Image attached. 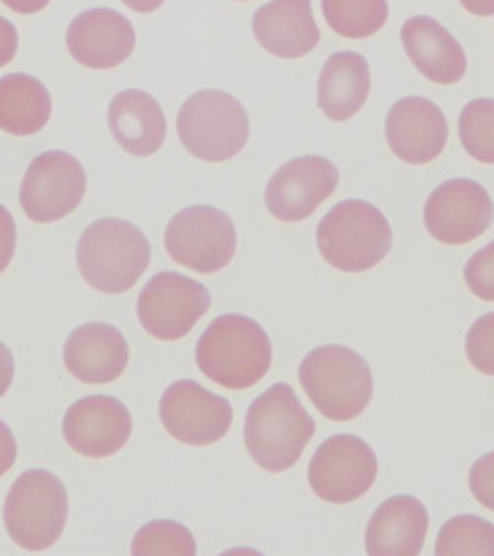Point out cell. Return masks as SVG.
I'll return each mask as SVG.
<instances>
[{
    "mask_svg": "<svg viewBox=\"0 0 494 556\" xmlns=\"http://www.w3.org/2000/svg\"><path fill=\"white\" fill-rule=\"evenodd\" d=\"M87 190L86 170L72 153L48 151L35 157L22 181V208L34 223H54L80 205Z\"/></svg>",
    "mask_w": 494,
    "mask_h": 556,
    "instance_id": "obj_11",
    "label": "cell"
},
{
    "mask_svg": "<svg viewBox=\"0 0 494 556\" xmlns=\"http://www.w3.org/2000/svg\"><path fill=\"white\" fill-rule=\"evenodd\" d=\"M67 519V490L59 477L42 468H30L17 477L4 498L8 535L30 553H41L56 544Z\"/></svg>",
    "mask_w": 494,
    "mask_h": 556,
    "instance_id": "obj_6",
    "label": "cell"
},
{
    "mask_svg": "<svg viewBox=\"0 0 494 556\" xmlns=\"http://www.w3.org/2000/svg\"><path fill=\"white\" fill-rule=\"evenodd\" d=\"M339 178V169L327 157H294L270 177L266 208L279 222H303L334 194Z\"/></svg>",
    "mask_w": 494,
    "mask_h": 556,
    "instance_id": "obj_14",
    "label": "cell"
},
{
    "mask_svg": "<svg viewBox=\"0 0 494 556\" xmlns=\"http://www.w3.org/2000/svg\"><path fill=\"white\" fill-rule=\"evenodd\" d=\"M15 375V361L11 350L0 341V397L11 388Z\"/></svg>",
    "mask_w": 494,
    "mask_h": 556,
    "instance_id": "obj_35",
    "label": "cell"
},
{
    "mask_svg": "<svg viewBox=\"0 0 494 556\" xmlns=\"http://www.w3.org/2000/svg\"><path fill=\"white\" fill-rule=\"evenodd\" d=\"M151 243L139 227L116 217L100 218L83 231L77 266L96 291H129L151 264Z\"/></svg>",
    "mask_w": 494,
    "mask_h": 556,
    "instance_id": "obj_3",
    "label": "cell"
},
{
    "mask_svg": "<svg viewBox=\"0 0 494 556\" xmlns=\"http://www.w3.org/2000/svg\"><path fill=\"white\" fill-rule=\"evenodd\" d=\"M17 445L15 437L3 420H0V477L7 475L15 464Z\"/></svg>",
    "mask_w": 494,
    "mask_h": 556,
    "instance_id": "obj_34",
    "label": "cell"
},
{
    "mask_svg": "<svg viewBox=\"0 0 494 556\" xmlns=\"http://www.w3.org/2000/svg\"><path fill=\"white\" fill-rule=\"evenodd\" d=\"M321 8L330 28L350 39L371 37L389 16L387 0H321Z\"/></svg>",
    "mask_w": 494,
    "mask_h": 556,
    "instance_id": "obj_25",
    "label": "cell"
},
{
    "mask_svg": "<svg viewBox=\"0 0 494 556\" xmlns=\"http://www.w3.org/2000/svg\"><path fill=\"white\" fill-rule=\"evenodd\" d=\"M16 248V225L13 216L0 204V274L11 264Z\"/></svg>",
    "mask_w": 494,
    "mask_h": 556,
    "instance_id": "obj_32",
    "label": "cell"
},
{
    "mask_svg": "<svg viewBox=\"0 0 494 556\" xmlns=\"http://www.w3.org/2000/svg\"><path fill=\"white\" fill-rule=\"evenodd\" d=\"M371 77L365 56L335 52L326 61L318 80V108L332 122L352 119L365 106Z\"/></svg>",
    "mask_w": 494,
    "mask_h": 556,
    "instance_id": "obj_23",
    "label": "cell"
},
{
    "mask_svg": "<svg viewBox=\"0 0 494 556\" xmlns=\"http://www.w3.org/2000/svg\"><path fill=\"white\" fill-rule=\"evenodd\" d=\"M316 433L294 389L277 383L249 406L244 420V444L264 470L278 475L294 467Z\"/></svg>",
    "mask_w": 494,
    "mask_h": 556,
    "instance_id": "obj_1",
    "label": "cell"
},
{
    "mask_svg": "<svg viewBox=\"0 0 494 556\" xmlns=\"http://www.w3.org/2000/svg\"><path fill=\"white\" fill-rule=\"evenodd\" d=\"M466 354L476 370L494 376V313L483 315L470 327Z\"/></svg>",
    "mask_w": 494,
    "mask_h": 556,
    "instance_id": "obj_29",
    "label": "cell"
},
{
    "mask_svg": "<svg viewBox=\"0 0 494 556\" xmlns=\"http://www.w3.org/2000/svg\"><path fill=\"white\" fill-rule=\"evenodd\" d=\"M469 485L476 501L494 511V451L484 454L473 464Z\"/></svg>",
    "mask_w": 494,
    "mask_h": 556,
    "instance_id": "obj_31",
    "label": "cell"
},
{
    "mask_svg": "<svg viewBox=\"0 0 494 556\" xmlns=\"http://www.w3.org/2000/svg\"><path fill=\"white\" fill-rule=\"evenodd\" d=\"M129 409L116 397L87 396L74 402L63 420L67 444L86 458H107L128 444L132 433Z\"/></svg>",
    "mask_w": 494,
    "mask_h": 556,
    "instance_id": "obj_15",
    "label": "cell"
},
{
    "mask_svg": "<svg viewBox=\"0 0 494 556\" xmlns=\"http://www.w3.org/2000/svg\"><path fill=\"white\" fill-rule=\"evenodd\" d=\"M195 362L218 387L246 391L268 375L273 344L255 319L240 314L221 315L200 337Z\"/></svg>",
    "mask_w": 494,
    "mask_h": 556,
    "instance_id": "obj_2",
    "label": "cell"
},
{
    "mask_svg": "<svg viewBox=\"0 0 494 556\" xmlns=\"http://www.w3.org/2000/svg\"><path fill=\"white\" fill-rule=\"evenodd\" d=\"M392 229L373 204L345 200L322 217L317 230L318 251L332 268L347 274L366 273L388 256Z\"/></svg>",
    "mask_w": 494,
    "mask_h": 556,
    "instance_id": "obj_5",
    "label": "cell"
},
{
    "mask_svg": "<svg viewBox=\"0 0 494 556\" xmlns=\"http://www.w3.org/2000/svg\"><path fill=\"white\" fill-rule=\"evenodd\" d=\"M252 26L257 42L279 59H301L316 50L321 38L312 0H270L257 9Z\"/></svg>",
    "mask_w": 494,
    "mask_h": 556,
    "instance_id": "obj_19",
    "label": "cell"
},
{
    "mask_svg": "<svg viewBox=\"0 0 494 556\" xmlns=\"http://www.w3.org/2000/svg\"><path fill=\"white\" fill-rule=\"evenodd\" d=\"M160 418L166 432L182 444H216L233 422L230 402L207 391L194 380L170 384L160 402Z\"/></svg>",
    "mask_w": 494,
    "mask_h": 556,
    "instance_id": "obj_13",
    "label": "cell"
},
{
    "mask_svg": "<svg viewBox=\"0 0 494 556\" xmlns=\"http://www.w3.org/2000/svg\"><path fill=\"white\" fill-rule=\"evenodd\" d=\"M109 128L119 147L130 155L147 157L163 147L166 119L163 108L147 91H121L109 106Z\"/></svg>",
    "mask_w": 494,
    "mask_h": 556,
    "instance_id": "obj_22",
    "label": "cell"
},
{
    "mask_svg": "<svg viewBox=\"0 0 494 556\" xmlns=\"http://www.w3.org/2000/svg\"><path fill=\"white\" fill-rule=\"evenodd\" d=\"M17 43H20V38H17L15 25L0 15V68L15 59Z\"/></svg>",
    "mask_w": 494,
    "mask_h": 556,
    "instance_id": "obj_33",
    "label": "cell"
},
{
    "mask_svg": "<svg viewBox=\"0 0 494 556\" xmlns=\"http://www.w3.org/2000/svg\"><path fill=\"white\" fill-rule=\"evenodd\" d=\"M134 555H195L192 533L174 520H154L139 529L132 541Z\"/></svg>",
    "mask_w": 494,
    "mask_h": 556,
    "instance_id": "obj_28",
    "label": "cell"
},
{
    "mask_svg": "<svg viewBox=\"0 0 494 556\" xmlns=\"http://www.w3.org/2000/svg\"><path fill=\"white\" fill-rule=\"evenodd\" d=\"M401 39L406 55L428 80L449 86L465 77L467 56L461 43L434 17H410L402 26Z\"/></svg>",
    "mask_w": 494,
    "mask_h": 556,
    "instance_id": "obj_20",
    "label": "cell"
},
{
    "mask_svg": "<svg viewBox=\"0 0 494 556\" xmlns=\"http://www.w3.org/2000/svg\"><path fill=\"white\" fill-rule=\"evenodd\" d=\"M178 137L201 161L225 162L246 147L251 124L242 103L223 90H201L179 109Z\"/></svg>",
    "mask_w": 494,
    "mask_h": 556,
    "instance_id": "obj_7",
    "label": "cell"
},
{
    "mask_svg": "<svg viewBox=\"0 0 494 556\" xmlns=\"http://www.w3.org/2000/svg\"><path fill=\"white\" fill-rule=\"evenodd\" d=\"M389 148L406 164L423 165L443 153L448 140L444 112L431 100L409 96L397 100L387 117Z\"/></svg>",
    "mask_w": 494,
    "mask_h": 556,
    "instance_id": "obj_17",
    "label": "cell"
},
{
    "mask_svg": "<svg viewBox=\"0 0 494 556\" xmlns=\"http://www.w3.org/2000/svg\"><path fill=\"white\" fill-rule=\"evenodd\" d=\"M299 379L316 408L335 422L360 417L373 396L369 363L344 345L314 349L301 363Z\"/></svg>",
    "mask_w": 494,
    "mask_h": 556,
    "instance_id": "obj_4",
    "label": "cell"
},
{
    "mask_svg": "<svg viewBox=\"0 0 494 556\" xmlns=\"http://www.w3.org/2000/svg\"><path fill=\"white\" fill-rule=\"evenodd\" d=\"M210 305L212 296L204 285L168 270L152 277L139 293L137 313L148 334L175 341L190 334Z\"/></svg>",
    "mask_w": 494,
    "mask_h": 556,
    "instance_id": "obj_10",
    "label": "cell"
},
{
    "mask_svg": "<svg viewBox=\"0 0 494 556\" xmlns=\"http://www.w3.org/2000/svg\"><path fill=\"white\" fill-rule=\"evenodd\" d=\"M467 12L476 16L494 15V0H460Z\"/></svg>",
    "mask_w": 494,
    "mask_h": 556,
    "instance_id": "obj_37",
    "label": "cell"
},
{
    "mask_svg": "<svg viewBox=\"0 0 494 556\" xmlns=\"http://www.w3.org/2000/svg\"><path fill=\"white\" fill-rule=\"evenodd\" d=\"M430 528L427 507L414 496H393L376 509L366 529L369 555H419Z\"/></svg>",
    "mask_w": 494,
    "mask_h": 556,
    "instance_id": "obj_21",
    "label": "cell"
},
{
    "mask_svg": "<svg viewBox=\"0 0 494 556\" xmlns=\"http://www.w3.org/2000/svg\"><path fill=\"white\" fill-rule=\"evenodd\" d=\"M458 130L463 147L471 157L494 165V99L467 103L458 119Z\"/></svg>",
    "mask_w": 494,
    "mask_h": 556,
    "instance_id": "obj_27",
    "label": "cell"
},
{
    "mask_svg": "<svg viewBox=\"0 0 494 556\" xmlns=\"http://www.w3.org/2000/svg\"><path fill=\"white\" fill-rule=\"evenodd\" d=\"M52 112L51 96L38 78L13 73L0 78V129L29 137L46 128Z\"/></svg>",
    "mask_w": 494,
    "mask_h": 556,
    "instance_id": "obj_24",
    "label": "cell"
},
{
    "mask_svg": "<svg viewBox=\"0 0 494 556\" xmlns=\"http://www.w3.org/2000/svg\"><path fill=\"white\" fill-rule=\"evenodd\" d=\"M137 46L132 22L121 12L94 8L74 17L67 30L73 59L91 70L119 67Z\"/></svg>",
    "mask_w": 494,
    "mask_h": 556,
    "instance_id": "obj_16",
    "label": "cell"
},
{
    "mask_svg": "<svg viewBox=\"0 0 494 556\" xmlns=\"http://www.w3.org/2000/svg\"><path fill=\"white\" fill-rule=\"evenodd\" d=\"M435 555H494V525L480 516L458 515L441 528Z\"/></svg>",
    "mask_w": 494,
    "mask_h": 556,
    "instance_id": "obj_26",
    "label": "cell"
},
{
    "mask_svg": "<svg viewBox=\"0 0 494 556\" xmlns=\"http://www.w3.org/2000/svg\"><path fill=\"white\" fill-rule=\"evenodd\" d=\"M494 205L486 188L469 178L449 179L428 197L423 222L440 243L473 242L492 226Z\"/></svg>",
    "mask_w": 494,
    "mask_h": 556,
    "instance_id": "obj_12",
    "label": "cell"
},
{
    "mask_svg": "<svg viewBox=\"0 0 494 556\" xmlns=\"http://www.w3.org/2000/svg\"><path fill=\"white\" fill-rule=\"evenodd\" d=\"M465 280L480 300L494 302V240L467 262Z\"/></svg>",
    "mask_w": 494,
    "mask_h": 556,
    "instance_id": "obj_30",
    "label": "cell"
},
{
    "mask_svg": "<svg viewBox=\"0 0 494 556\" xmlns=\"http://www.w3.org/2000/svg\"><path fill=\"white\" fill-rule=\"evenodd\" d=\"M0 2L21 15H33L42 11L51 0H0Z\"/></svg>",
    "mask_w": 494,
    "mask_h": 556,
    "instance_id": "obj_36",
    "label": "cell"
},
{
    "mask_svg": "<svg viewBox=\"0 0 494 556\" xmlns=\"http://www.w3.org/2000/svg\"><path fill=\"white\" fill-rule=\"evenodd\" d=\"M376 477L375 451L352 433H341L322 442L308 467V483L314 494L332 505H347L365 496Z\"/></svg>",
    "mask_w": 494,
    "mask_h": 556,
    "instance_id": "obj_9",
    "label": "cell"
},
{
    "mask_svg": "<svg viewBox=\"0 0 494 556\" xmlns=\"http://www.w3.org/2000/svg\"><path fill=\"white\" fill-rule=\"evenodd\" d=\"M129 363V344L116 327L87 323L68 336L64 365L86 384H107L119 379Z\"/></svg>",
    "mask_w": 494,
    "mask_h": 556,
    "instance_id": "obj_18",
    "label": "cell"
},
{
    "mask_svg": "<svg viewBox=\"0 0 494 556\" xmlns=\"http://www.w3.org/2000/svg\"><path fill=\"white\" fill-rule=\"evenodd\" d=\"M126 7L138 13H151L159 11L165 0H122Z\"/></svg>",
    "mask_w": 494,
    "mask_h": 556,
    "instance_id": "obj_38",
    "label": "cell"
},
{
    "mask_svg": "<svg viewBox=\"0 0 494 556\" xmlns=\"http://www.w3.org/2000/svg\"><path fill=\"white\" fill-rule=\"evenodd\" d=\"M165 248L178 265L212 275L233 261L238 233L229 214L212 205H191L170 218Z\"/></svg>",
    "mask_w": 494,
    "mask_h": 556,
    "instance_id": "obj_8",
    "label": "cell"
}]
</instances>
